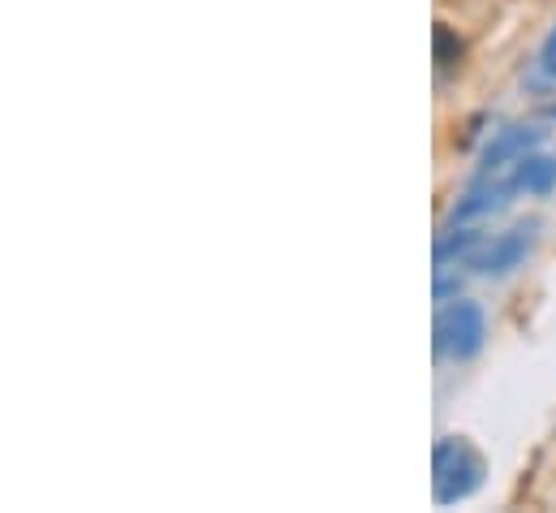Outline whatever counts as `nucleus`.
<instances>
[{
	"mask_svg": "<svg viewBox=\"0 0 556 513\" xmlns=\"http://www.w3.org/2000/svg\"><path fill=\"white\" fill-rule=\"evenodd\" d=\"M488 462L466 436H440L431 449V497L435 505H462L483 488Z\"/></svg>",
	"mask_w": 556,
	"mask_h": 513,
	"instance_id": "1",
	"label": "nucleus"
},
{
	"mask_svg": "<svg viewBox=\"0 0 556 513\" xmlns=\"http://www.w3.org/2000/svg\"><path fill=\"white\" fill-rule=\"evenodd\" d=\"M483 341H488V315L479 302L457 298L435 311V359L470 363V359H479Z\"/></svg>",
	"mask_w": 556,
	"mask_h": 513,
	"instance_id": "2",
	"label": "nucleus"
},
{
	"mask_svg": "<svg viewBox=\"0 0 556 513\" xmlns=\"http://www.w3.org/2000/svg\"><path fill=\"white\" fill-rule=\"evenodd\" d=\"M535 242H540V221H518L514 229H505V234H496L492 242H483L475 255H470V272L475 276H488V280H501V276H509L514 267H522L527 255L535 251Z\"/></svg>",
	"mask_w": 556,
	"mask_h": 513,
	"instance_id": "3",
	"label": "nucleus"
},
{
	"mask_svg": "<svg viewBox=\"0 0 556 513\" xmlns=\"http://www.w3.org/2000/svg\"><path fill=\"white\" fill-rule=\"evenodd\" d=\"M544 138H548V129L540 126H505L496 129V138L483 147V155H479V168H475V177H496V173H505V168H514L527 151H540L544 147Z\"/></svg>",
	"mask_w": 556,
	"mask_h": 513,
	"instance_id": "4",
	"label": "nucleus"
},
{
	"mask_svg": "<svg viewBox=\"0 0 556 513\" xmlns=\"http://www.w3.org/2000/svg\"><path fill=\"white\" fill-rule=\"evenodd\" d=\"M488 242V234L479 225H444L435 234V267H453V263H470V255Z\"/></svg>",
	"mask_w": 556,
	"mask_h": 513,
	"instance_id": "5",
	"label": "nucleus"
},
{
	"mask_svg": "<svg viewBox=\"0 0 556 513\" xmlns=\"http://www.w3.org/2000/svg\"><path fill=\"white\" fill-rule=\"evenodd\" d=\"M514 182H518V190H527V195H535V199H548L556 190V155L527 151V155L514 164Z\"/></svg>",
	"mask_w": 556,
	"mask_h": 513,
	"instance_id": "6",
	"label": "nucleus"
},
{
	"mask_svg": "<svg viewBox=\"0 0 556 513\" xmlns=\"http://www.w3.org/2000/svg\"><path fill=\"white\" fill-rule=\"evenodd\" d=\"M431 57H435V70H440V74H448V70L462 65L466 43H462V35H457L448 22H435V30H431Z\"/></svg>",
	"mask_w": 556,
	"mask_h": 513,
	"instance_id": "7",
	"label": "nucleus"
},
{
	"mask_svg": "<svg viewBox=\"0 0 556 513\" xmlns=\"http://www.w3.org/2000/svg\"><path fill=\"white\" fill-rule=\"evenodd\" d=\"M462 298V276L453 267H435V306L457 302Z\"/></svg>",
	"mask_w": 556,
	"mask_h": 513,
	"instance_id": "8",
	"label": "nucleus"
},
{
	"mask_svg": "<svg viewBox=\"0 0 556 513\" xmlns=\"http://www.w3.org/2000/svg\"><path fill=\"white\" fill-rule=\"evenodd\" d=\"M540 52H556V26H553V35L544 39V48H540Z\"/></svg>",
	"mask_w": 556,
	"mask_h": 513,
	"instance_id": "9",
	"label": "nucleus"
},
{
	"mask_svg": "<svg viewBox=\"0 0 556 513\" xmlns=\"http://www.w3.org/2000/svg\"><path fill=\"white\" fill-rule=\"evenodd\" d=\"M544 117H548V122H556V100H553V104H544Z\"/></svg>",
	"mask_w": 556,
	"mask_h": 513,
	"instance_id": "10",
	"label": "nucleus"
}]
</instances>
